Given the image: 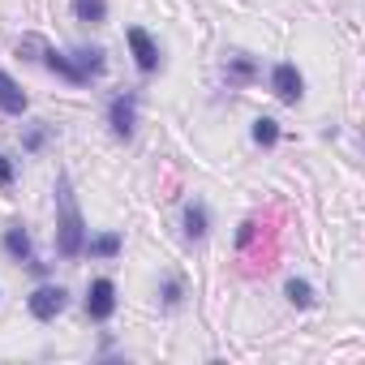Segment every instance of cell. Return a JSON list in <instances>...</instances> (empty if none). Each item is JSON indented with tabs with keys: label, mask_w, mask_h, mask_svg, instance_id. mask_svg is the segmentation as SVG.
Masks as SVG:
<instances>
[{
	"label": "cell",
	"mask_w": 365,
	"mask_h": 365,
	"mask_svg": "<svg viewBox=\"0 0 365 365\" xmlns=\"http://www.w3.org/2000/svg\"><path fill=\"white\" fill-rule=\"evenodd\" d=\"M125 43H129V52H133V65H138L142 78H150V73L163 69V48H159V39H155L146 26H129V31H125Z\"/></svg>",
	"instance_id": "4"
},
{
	"label": "cell",
	"mask_w": 365,
	"mask_h": 365,
	"mask_svg": "<svg viewBox=\"0 0 365 365\" xmlns=\"http://www.w3.org/2000/svg\"><path fill=\"white\" fill-rule=\"evenodd\" d=\"M48 138H52V125H48V120H35V125L22 133V150H26V155H39V150L48 146Z\"/></svg>",
	"instance_id": "18"
},
{
	"label": "cell",
	"mask_w": 365,
	"mask_h": 365,
	"mask_svg": "<svg viewBox=\"0 0 365 365\" xmlns=\"http://www.w3.org/2000/svg\"><path fill=\"white\" fill-rule=\"evenodd\" d=\"M73 22L78 26H103L108 22V0H73Z\"/></svg>",
	"instance_id": "13"
},
{
	"label": "cell",
	"mask_w": 365,
	"mask_h": 365,
	"mask_svg": "<svg viewBox=\"0 0 365 365\" xmlns=\"http://www.w3.org/2000/svg\"><path fill=\"white\" fill-rule=\"evenodd\" d=\"M0 250H5V258H14V262H22V267H26V262L35 258V241H31V228L14 220L5 232H0Z\"/></svg>",
	"instance_id": "9"
},
{
	"label": "cell",
	"mask_w": 365,
	"mask_h": 365,
	"mask_svg": "<svg viewBox=\"0 0 365 365\" xmlns=\"http://www.w3.org/2000/svg\"><path fill=\"white\" fill-rule=\"evenodd\" d=\"M14 176H18L14 155H0V190H9V185H14Z\"/></svg>",
	"instance_id": "19"
},
{
	"label": "cell",
	"mask_w": 365,
	"mask_h": 365,
	"mask_svg": "<svg viewBox=\"0 0 365 365\" xmlns=\"http://www.w3.org/2000/svg\"><path fill=\"white\" fill-rule=\"evenodd\" d=\"M180 228H185V241H207L211 237V207L202 198H190L185 211H180Z\"/></svg>",
	"instance_id": "8"
},
{
	"label": "cell",
	"mask_w": 365,
	"mask_h": 365,
	"mask_svg": "<svg viewBox=\"0 0 365 365\" xmlns=\"http://www.w3.org/2000/svg\"><path fill=\"white\" fill-rule=\"evenodd\" d=\"M120 250H125V237L108 228V232L86 237V250H82V254H91V258H99V262H112V258H120Z\"/></svg>",
	"instance_id": "12"
},
{
	"label": "cell",
	"mask_w": 365,
	"mask_h": 365,
	"mask_svg": "<svg viewBox=\"0 0 365 365\" xmlns=\"http://www.w3.org/2000/svg\"><path fill=\"white\" fill-rule=\"evenodd\" d=\"M271 95H275L279 103L297 108V103L305 99V73H301L292 61H279V65H271Z\"/></svg>",
	"instance_id": "6"
},
{
	"label": "cell",
	"mask_w": 365,
	"mask_h": 365,
	"mask_svg": "<svg viewBox=\"0 0 365 365\" xmlns=\"http://www.w3.org/2000/svg\"><path fill=\"white\" fill-rule=\"evenodd\" d=\"M159 305H163L168 314H176L180 305H185V279H180V275H163V284H159Z\"/></svg>",
	"instance_id": "14"
},
{
	"label": "cell",
	"mask_w": 365,
	"mask_h": 365,
	"mask_svg": "<svg viewBox=\"0 0 365 365\" xmlns=\"http://www.w3.org/2000/svg\"><path fill=\"white\" fill-rule=\"evenodd\" d=\"M258 78H262L258 56H250V52L224 56V82H228V86H250V82H258Z\"/></svg>",
	"instance_id": "10"
},
{
	"label": "cell",
	"mask_w": 365,
	"mask_h": 365,
	"mask_svg": "<svg viewBox=\"0 0 365 365\" xmlns=\"http://www.w3.org/2000/svg\"><path fill=\"white\" fill-rule=\"evenodd\" d=\"M73 56H78V65L91 73V82L108 73V52H103V48H91V43H82V48H73Z\"/></svg>",
	"instance_id": "15"
},
{
	"label": "cell",
	"mask_w": 365,
	"mask_h": 365,
	"mask_svg": "<svg viewBox=\"0 0 365 365\" xmlns=\"http://www.w3.org/2000/svg\"><path fill=\"white\" fill-rule=\"evenodd\" d=\"M138 91H120V95H112L108 99V129H112V138L116 142H133V133H138Z\"/></svg>",
	"instance_id": "2"
},
{
	"label": "cell",
	"mask_w": 365,
	"mask_h": 365,
	"mask_svg": "<svg viewBox=\"0 0 365 365\" xmlns=\"http://www.w3.org/2000/svg\"><path fill=\"white\" fill-rule=\"evenodd\" d=\"M56 254L65 258V262H73V258H82V250H86V220H82V207H78V194H73V180H69V172H61L56 176Z\"/></svg>",
	"instance_id": "1"
},
{
	"label": "cell",
	"mask_w": 365,
	"mask_h": 365,
	"mask_svg": "<svg viewBox=\"0 0 365 365\" xmlns=\"http://www.w3.org/2000/svg\"><path fill=\"white\" fill-rule=\"evenodd\" d=\"M284 297H288V305H297V309H309V305L318 301L314 284H309V279H297V275H292V279L284 284Z\"/></svg>",
	"instance_id": "17"
},
{
	"label": "cell",
	"mask_w": 365,
	"mask_h": 365,
	"mask_svg": "<svg viewBox=\"0 0 365 365\" xmlns=\"http://www.w3.org/2000/svg\"><path fill=\"white\" fill-rule=\"evenodd\" d=\"M0 112L5 116H26L31 112V95L18 86V78L14 73H5L0 69Z\"/></svg>",
	"instance_id": "11"
},
{
	"label": "cell",
	"mask_w": 365,
	"mask_h": 365,
	"mask_svg": "<svg viewBox=\"0 0 365 365\" xmlns=\"http://www.w3.org/2000/svg\"><path fill=\"white\" fill-rule=\"evenodd\" d=\"M250 138H254V146H262V150L279 146V120H275V116H258L254 129H250Z\"/></svg>",
	"instance_id": "16"
},
{
	"label": "cell",
	"mask_w": 365,
	"mask_h": 365,
	"mask_svg": "<svg viewBox=\"0 0 365 365\" xmlns=\"http://www.w3.org/2000/svg\"><path fill=\"white\" fill-rule=\"evenodd\" d=\"M254 228H258V224H254V220H245V224H241V232H237V245H250V241H254Z\"/></svg>",
	"instance_id": "20"
},
{
	"label": "cell",
	"mask_w": 365,
	"mask_h": 365,
	"mask_svg": "<svg viewBox=\"0 0 365 365\" xmlns=\"http://www.w3.org/2000/svg\"><path fill=\"white\" fill-rule=\"evenodd\" d=\"M116 284L108 279V275H95L91 284H86V297H82V309H86V318L91 322H112V314H116Z\"/></svg>",
	"instance_id": "5"
},
{
	"label": "cell",
	"mask_w": 365,
	"mask_h": 365,
	"mask_svg": "<svg viewBox=\"0 0 365 365\" xmlns=\"http://www.w3.org/2000/svg\"><path fill=\"white\" fill-rule=\"evenodd\" d=\"M26 309H31V318H35V322H56V318L69 309V288H65V284L43 279V284L26 297Z\"/></svg>",
	"instance_id": "3"
},
{
	"label": "cell",
	"mask_w": 365,
	"mask_h": 365,
	"mask_svg": "<svg viewBox=\"0 0 365 365\" xmlns=\"http://www.w3.org/2000/svg\"><path fill=\"white\" fill-rule=\"evenodd\" d=\"M43 69L48 73H56L61 82H69V86H91V73L78 65V56L73 52H61V48H43Z\"/></svg>",
	"instance_id": "7"
}]
</instances>
